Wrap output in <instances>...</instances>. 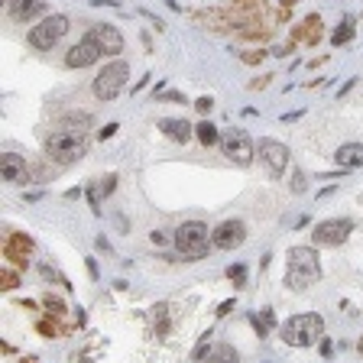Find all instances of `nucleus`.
<instances>
[{
    "instance_id": "f257e3e1",
    "label": "nucleus",
    "mask_w": 363,
    "mask_h": 363,
    "mask_svg": "<svg viewBox=\"0 0 363 363\" xmlns=\"http://www.w3.org/2000/svg\"><path fill=\"white\" fill-rule=\"evenodd\" d=\"M321 279V259L311 247H292L286 253V286L292 292H305Z\"/></svg>"
},
{
    "instance_id": "f03ea898",
    "label": "nucleus",
    "mask_w": 363,
    "mask_h": 363,
    "mask_svg": "<svg viewBox=\"0 0 363 363\" xmlns=\"http://www.w3.org/2000/svg\"><path fill=\"white\" fill-rule=\"evenodd\" d=\"M45 156L59 162V166H72L78 159L88 156V136L84 130H59L45 140Z\"/></svg>"
},
{
    "instance_id": "7ed1b4c3",
    "label": "nucleus",
    "mask_w": 363,
    "mask_h": 363,
    "mask_svg": "<svg viewBox=\"0 0 363 363\" xmlns=\"http://www.w3.org/2000/svg\"><path fill=\"white\" fill-rule=\"evenodd\" d=\"M282 340L289 347H311L325 337V318L315 315V311H305V315H292L282 325Z\"/></svg>"
},
{
    "instance_id": "20e7f679",
    "label": "nucleus",
    "mask_w": 363,
    "mask_h": 363,
    "mask_svg": "<svg viewBox=\"0 0 363 363\" xmlns=\"http://www.w3.org/2000/svg\"><path fill=\"white\" fill-rule=\"evenodd\" d=\"M175 250H179L182 257L189 259V263H195V259H204L208 257V250L214 247L211 240V230L201 224V220H189V224H182L179 230H175Z\"/></svg>"
},
{
    "instance_id": "39448f33",
    "label": "nucleus",
    "mask_w": 363,
    "mask_h": 363,
    "mask_svg": "<svg viewBox=\"0 0 363 363\" xmlns=\"http://www.w3.org/2000/svg\"><path fill=\"white\" fill-rule=\"evenodd\" d=\"M127 78H130V65L123 59H113L111 65H104L94 78V98L98 101H113L127 88Z\"/></svg>"
},
{
    "instance_id": "423d86ee",
    "label": "nucleus",
    "mask_w": 363,
    "mask_h": 363,
    "mask_svg": "<svg viewBox=\"0 0 363 363\" xmlns=\"http://www.w3.org/2000/svg\"><path fill=\"white\" fill-rule=\"evenodd\" d=\"M220 152H224L230 162H237V166H250L253 156H257L253 140H250L247 130H240V127L224 130V133H220Z\"/></svg>"
},
{
    "instance_id": "0eeeda50",
    "label": "nucleus",
    "mask_w": 363,
    "mask_h": 363,
    "mask_svg": "<svg viewBox=\"0 0 363 363\" xmlns=\"http://www.w3.org/2000/svg\"><path fill=\"white\" fill-rule=\"evenodd\" d=\"M65 33H68V16L52 13V16H45L39 26H33V30H30V45L45 52V49H52V45L59 43Z\"/></svg>"
},
{
    "instance_id": "6e6552de",
    "label": "nucleus",
    "mask_w": 363,
    "mask_h": 363,
    "mask_svg": "<svg viewBox=\"0 0 363 363\" xmlns=\"http://www.w3.org/2000/svg\"><path fill=\"white\" fill-rule=\"evenodd\" d=\"M350 230H354V220H347V218L321 220L311 230V243H318V247H337V243H344L350 237Z\"/></svg>"
},
{
    "instance_id": "1a4fd4ad",
    "label": "nucleus",
    "mask_w": 363,
    "mask_h": 363,
    "mask_svg": "<svg viewBox=\"0 0 363 363\" xmlns=\"http://www.w3.org/2000/svg\"><path fill=\"white\" fill-rule=\"evenodd\" d=\"M257 156H259V162L266 166V172H269L272 179H279V175L286 172V166H289V146L279 143V140H269V136L259 140Z\"/></svg>"
},
{
    "instance_id": "9d476101",
    "label": "nucleus",
    "mask_w": 363,
    "mask_h": 363,
    "mask_svg": "<svg viewBox=\"0 0 363 363\" xmlns=\"http://www.w3.org/2000/svg\"><path fill=\"white\" fill-rule=\"evenodd\" d=\"M84 36L98 45L104 55H121L123 52V36H121V30H117L113 23H94Z\"/></svg>"
},
{
    "instance_id": "9b49d317",
    "label": "nucleus",
    "mask_w": 363,
    "mask_h": 363,
    "mask_svg": "<svg viewBox=\"0 0 363 363\" xmlns=\"http://www.w3.org/2000/svg\"><path fill=\"white\" fill-rule=\"evenodd\" d=\"M211 240L218 250H237L247 243V224L243 220H224L218 230H211Z\"/></svg>"
},
{
    "instance_id": "f8f14e48",
    "label": "nucleus",
    "mask_w": 363,
    "mask_h": 363,
    "mask_svg": "<svg viewBox=\"0 0 363 363\" xmlns=\"http://www.w3.org/2000/svg\"><path fill=\"white\" fill-rule=\"evenodd\" d=\"M0 175H4V182H10V185H30L33 182V172H30V166H26V159L16 156V152H4V156H0Z\"/></svg>"
},
{
    "instance_id": "ddd939ff",
    "label": "nucleus",
    "mask_w": 363,
    "mask_h": 363,
    "mask_svg": "<svg viewBox=\"0 0 363 363\" xmlns=\"http://www.w3.org/2000/svg\"><path fill=\"white\" fill-rule=\"evenodd\" d=\"M101 55H104V52H101L98 45H94L88 36H84L82 43H75L72 49H68L65 65H68V68H88V65H94V62H98Z\"/></svg>"
},
{
    "instance_id": "4468645a",
    "label": "nucleus",
    "mask_w": 363,
    "mask_h": 363,
    "mask_svg": "<svg viewBox=\"0 0 363 363\" xmlns=\"http://www.w3.org/2000/svg\"><path fill=\"white\" fill-rule=\"evenodd\" d=\"M45 10V0H7V13L13 16L16 23H26L33 20L36 13Z\"/></svg>"
},
{
    "instance_id": "2eb2a0df",
    "label": "nucleus",
    "mask_w": 363,
    "mask_h": 363,
    "mask_svg": "<svg viewBox=\"0 0 363 363\" xmlns=\"http://www.w3.org/2000/svg\"><path fill=\"white\" fill-rule=\"evenodd\" d=\"M340 169H360L363 166V143H344L334 152Z\"/></svg>"
},
{
    "instance_id": "dca6fc26",
    "label": "nucleus",
    "mask_w": 363,
    "mask_h": 363,
    "mask_svg": "<svg viewBox=\"0 0 363 363\" xmlns=\"http://www.w3.org/2000/svg\"><path fill=\"white\" fill-rule=\"evenodd\" d=\"M159 130H162L169 140H175V143H189L191 136H195V127H189L185 121H172V117L159 121Z\"/></svg>"
},
{
    "instance_id": "f3484780",
    "label": "nucleus",
    "mask_w": 363,
    "mask_h": 363,
    "mask_svg": "<svg viewBox=\"0 0 363 363\" xmlns=\"http://www.w3.org/2000/svg\"><path fill=\"white\" fill-rule=\"evenodd\" d=\"M201 363H240V354H237L230 344H218V347L208 350V357H204Z\"/></svg>"
},
{
    "instance_id": "a211bd4d",
    "label": "nucleus",
    "mask_w": 363,
    "mask_h": 363,
    "mask_svg": "<svg viewBox=\"0 0 363 363\" xmlns=\"http://www.w3.org/2000/svg\"><path fill=\"white\" fill-rule=\"evenodd\" d=\"M354 33H357L354 16H344V20H340V26L331 33V43L334 45H344V43H350V39H354Z\"/></svg>"
},
{
    "instance_id": "6ab92c4d",
    "label": "nucleus",
    "mask_w": 363,
    "mask_h": 363,
    "mask_svg": "<svg viewBox=\"0 0 363 363\" xmlns=\"http://www.w3.org/2000/svg\"><path fill=\"white\" fill-rule=\"evenodd\" d=\"M250 325L257 328L259 337H266V334L272 331V325H276V318H272V308H263L259 315H250Z\"/></svg>"
},
{
    "instance_id": "aec40b11",
    "label": "nucleus",
    "mask_w": 363,
    "mask_h": 363,
    "mask_svg": "<svg viewBox=\"0 0 363 363\" xmlns=\"http://www.w3.org/2000/svg\"><path fill=\"white\" fill-rule=\"evenodd\" d=\"M195 136H198V140H201L204 146H214V143H220V133H218V127H214L211 121H201V123H198V127H195Z\"/></svg>"
},
{
    "instance_id": "412c9836",
    "label": "nucleus",
    "mask_w": 363,
    "mask_h": 363,
    "mask_svg": "<svg viewBox=\"0 0 363 363\" xmlns=\"http://www.w3.org/2000/svg\"><path fill=\"white\" fill-rule=\"evenodd\" d=\"M4 247H7V250H16V253H26V257L33 253V240H30V237H23V234H10Z\"/></svg>"
},
{
    "instance_id": "4be33fe9",
    "label": "nucleus",
    "mask_w": 363,
    "mask_h": 363,
    "mask_svg": "<svg viewBox=\"0 0 363 363\" xmlns=\"http://www.w3.org/2000/svg\"><path fill=\"white\" fill-rule=\"evenodd\" d=\"M318 26H321V16L311 13L308 20H305V36H308V43H311V45H315V43H318V36H321V30H318Z\"/></svg>"
},
{
    "instance_id": "5701e85b",
    "label": "nucleus",
    "mask_w": 363,
    "mask_h": 363,
    "mask_svg": "<svg viewBox=\"0 0 363 363\" xmlns=\"http://www.w3.org/2000/svg\"><path fill=\"white\" fill-rule=\"evenodd\" d=\"M227 279H230V282H234L237 289H240L243 282H247V269H243L240 263H237V266H230V269H227Z\"/></svg>"
},
{
    "instance_id": "b1692460",
    "label": "nucleus",
    "mask_w": 363,
    "mask_h": 363,
    "mask_svg": "<svg viewBox=\"0 0 363 363\" xmlns=\"http://www.w3.org/2000/svg\"><path fill=\"white\" fill-rule=\"evenodd\" d=\"M43 305L49 308V315H65V305H62V298H55V295H45Z\"/></svg>"
},
{
    "instance_id": "393cba45",
    "label": "nucleus",
    "mask_w": 363,
    "mask_h": 363,
    "mask_svg": "<svg viewBox=\"0 0 363 363\" xmlns=\"http://www.w3.org/2000/svg\"><path fill=\"white\" fill-rule=\"evenodd\" d=\"M4 257H7L13 266H20V269H26V266H30V259H26V253H16V250H7V247H4Z\"/></svg>"
},
{
    "instance_id": "a878e982",
    "label": "nucleus",
    "mask_w": 363,
    "mask_h": 363,
    "mask_svg": "<svg viewBox=\"0 0 363 363\" xmlns=\"http://www.w3.org/2000/svg\"><path fill=\"white\" fill-rule=\"evenodd\" d=\"M152 311H156V318H159V328H156V334H159V337H162V334H166L169 331V318H166V305H156V308H152Z\"/></svg>"
},
{
    "instance_id": "bb28decb",
    "label": "nucleus",
    "mask_w": 363,
    "mask_h": 363,
    "mask_svg": "<svg viewBox=\"0 0 363 363\" xmlns=\"http://www.w3.org/2000/svg\"><path fill=\"white\" fill-rule=\"evenodd\" d=\"M208 344H211V331L201 334V340H198V347H195V354H191V360H204V354H208Z\"/></svg>"
},
{
    "instance_id": "cd10ccee",
    "label": "nucleus",
    "mask_w": 363,
    "mask_h": 363,
    "mask_svg": "<svg viewBox=\"0 0 363 363\" xmlns=\"http://www.w3.org/2000/svg\"><path fill=\"white\" fill-rule=\"evenodd\" d=\"M62 123H68V127H88L91 117H88V113H68Z\"/></svg>"
},
{
    "instance_id": "c85d7f7f",
    "label": "nucleus",
    "mask_w": 363,
    "mask_h": 363,
    "mask_svg": "<svg viewBox=\"0 0 363 363\" xmlns=\"http://www.w3.org/2000/svg\"><path fill=\"white\" fill-rule=\"evenodd\" d=\"M305 189H308V185H305V175L295 169V172H292V191H295V195H302Z\"/></svg>"
},
{
    "instance_id": "c756f323",
    "label": "nucleus",
    "mask_w": 363,
    "mask_h": 363,
    "mask_svg": "<svg viewBox=\"0 0 363 363\" xmlns=\"http://www.w3.org/2000/svg\"><path fill=\"white\" fill-rule=\"evenodd\" d=\"M113 189H117V175H107V179H104V182H101V185H98V191H101V195H104V198L111 195Z\"/></svg>"
},
{
    "instance_id": "7c9ffc66",
    "label": "nucleus",
    "mask_w": 363,
    "mask_h": 363,
    "mask_svg": "<svg viewBox=\"0 0 363 363\" xmlns=\"http://www.w3.org/2000/svg\"><path fill=\"white\" fill-rule=\"evenodd\" d=\"M0 282H4V286H0V289H7V292H10V289H16V276H13V272H10V269H4V276H0Z\"/></svg>"
},
{
    "instance_id": "2f4dec72",
    "label": "nucleus",
    "mask_w": 363,
    "mask_h": 363,
    "mask_svg": "<svg viewBox=\"0 0 363 363\" xmlns=\"http://www.w3.org/2000/svg\"><path fill=\"white\" fill-rule=\"evenodd\" d=\"M240 59L247 62V65H257V62H263V59H266V52H243Z\"/></svg>"
},
{
    "instance_id": "473e14b6",
    "label": "nucleus",
    "mask_w": 363,
    "mask_h": 363,
    "mask_svg": "<svg viewBox=\"0 0 363 363\" xmlns=\"http://www.w3.org/2000/svg\"><path fill=\"white\" fill-rule=\"evenodd\" d=\"M195 107H198V111H201V113H211L214 101H211V98H198V101H195Z\"/></svg>"
},
{
    "instance_id": "72a5a7b5",
    "label": "nucleus",
    "mask_w": 363,
    "mask_h": 363,
    "mask_svg": "<svg viewBox=\"0 0 363 363\" xmlns=\"http://www.w3.org/2000/svg\"><path fill=\"white\" fill-rule=\"evenodd\" d=\"M39 331H43V334H49V337H59V328H55V325H49V321H39Z\"/></svg>"
},
{
    "instance_id": "f704fd0d",
    "label": "nucleus",
    "mask_w": 363,
    "mask_h": 363,
    "mask_svg": "<svg viewBox=\"0 0 363 363\" xmlns=\"http://www.w3.org/2000/svg\"><path fill=\"white\" fill-rule=\"evenodd\" d=\"M117 130H121V127H117V123H107L104 130H98V136H101V140H111V136L117 133Z\"/></svg>"
},
{
    "instance_id": "c9c22d12",
    "label": "nucleus",
    "mask_w": 363,
    "mask_h": 363,
    "mask_svg": "<svg viewBox=\"0 0 363 363\" xmlns=\"http://www.w3.org/2000/svg\"><path fill=\"white\" fill-rule=\"evenodd\" d=\"M162 101H175V104H189V101L182 98V94H175V91H169V94H162Z\"/></svg>"
},
{
    "instance_id": "e433bc0d",
    "label": "nucleus",
    "mask_w": 363,
    "mask_h": 363,
    "mask_svg": "<svg viewBox=\"0 0 363 363\" xmlns=\"http://www.w3.org/2000/svg\"><path fill=\"white\" fill-rule=\"evenodd\" d=\"M234 308V298H227V302H220V308H218V315H227V311Z\"/></svg>"
},
{
    "instance_id": "4c0bfd02",
    "label": "nucleus",
    "mask_w": 363,
    "mask_h": 363,
    "mask_svg": "<svg viewBox=\"0 0 363 363\" xmlns=\"http://www.w3.org/2000/svg\"><path fill=\"white\" fill-rule=\"evenodd\" d=\"M331 350H334V344H331V340H321V354H325V357H331Z\"/></svg>"
},
{
    "instance_id": "58836bf2",
    "label": "nucleus",
    "mask_w": 363,
    "mask_h": 363,
    "mask_svg": "<svg viewBox=\"0 0 363 363\" xmlns=\"http://www.w3.org/2000/svg\"><path fill=\"white\" fill-rule=\"evenodd\" d=\"M98 250H104V253H111V243H107V237H98Z\"/></svg>"
}]
</instances>
